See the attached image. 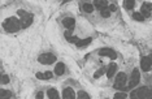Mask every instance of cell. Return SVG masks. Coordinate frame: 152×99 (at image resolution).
Here are the masks:
<instances>
[{"label": "cell", "instance_id": "20", "mask_svg": "<svg viewBox=\"0 0 152 99\" xmlns=\"http://www.w3.org/2000/svg\"><path fill=\"white\" fill-rule=\"evenodd\" d=\"M77 98L78 99H91V98H90V95L86 93V91H78Z\"/></svg>", "mask_w": 152, "mask_h": 99}, {"label": "cell", "instance_id": "8", "mask_svg": "<svg viewBox=\"0 0 152 99\" xmlns=\"http://www.w3.org/2000/svg\"><path fill=\"white\" fill-rule=\"evenodd\" d=\"M63 25L65 26L66 30H70L72 32L75 26V20L73 18V17H65V18L63 20Z\"/></svg>", "mask_w": 152, "mask_h": 99}, {"label": "cell", "instance_id": "7", "mask_svg": "<svg viewBox=\"0 0 152 99\" xmlns=\"http://www.w3.org/2000/svg\"><path fill=\"white\" fill-rule=\"evenodd\" d=\"M99 55L100 56H107V57H109V59H112V60H115L117 57V54L112 48H108V47H104V48L100 50L99 51Z\"/></svg>", "mask_w": 152, "mask_h": 99}, {"label": "cell", "instance_id": "26", "mask_svg": "<svg viewBox=\"0 0 152 99\" xmlns=\"http://www.w3.org/2000/svg\"><path fill=\"white\" fill-rule=\"evenodd\" d=\"M108 9L110 12H115V11H117V4L116 3H112L110 5H108Z\"/></svg>", "mask_w": 152, "mask_h": 99}, {"label": "cell", "instance_id": "28", "mask_svg": "<svg viewBox=\"0 0 152 99\" xmlns=\"http://www.w3.org/2000/svg\"><path fill=\"white\" fill-rule=\"evenodd\" d=\"M35 76H37L38 80H46V77H44V73H40V72H38Z\"/></svg>", "mask_w": 152, "mask_h": 99}, {"label": "cell", "instance_id": "2", "mask_svg": "<svg viewBox=\"0 0 152 99\" xmlns=\"http://www.w3.org/2000/svg\"><path fill=\"white\" fill-rule=\"evenodd\" d=\"M17 15L20 16L21 26H22L23 29L31 25V22H33V16L30 15V13H27L26 11H22V9H20V11H17Z\"/></svg>", "mask_w": 152, "mask_h": 99}, {"label": "cell", "instance_id": "21", "mask_svg": "<svg viewBox=\"0 0 152 99\" xmlns=\"http://www.w3.org/2000/svg\"><path fill=\"white\" fill-rule=\"evenodd\" d=\"M100 15L104 17V18H108V17L110 16V11L108 9V7H107V8H103L102 11H100Z\"/></svg>", "mask_w": 152, "mask_h": 99}, {"label": "cell", "instance_id": "1", "mask_svg": "<svg viewBox=\"0 0 152 99\" xmlns=\"http://www.w3.org/2000/svg\"><path fill=\"white\" fill-rule=\"evenodd\" d=\"M3 26H4V30L7 33H16L22 28L21 21L17 17H9V18H7L4 23H3Z\"/></svg>", "mask_w": 152, "mask_h": 99}, {"label": "cell", "instance_id": "14", "mask_svg": "<svg viewBox=\"0 0 152 99\" xmlns=\"http://www.w3.org/2000/svg\"><path fill=\"white\" fill-rule=\"evenodd\" d=\"M92 4H94V7H96L99 11H102L103 8H107V7H108V1H105V0H95Z\"/></svg>", "mask_w": 152, "mask_h": 99}, {"label": "cell", "instance_id": "23", "mask_svg": "<svg viewBox=\"0 0 152 99\" xmlns=\"http://www.w3.org/2000/svg\"><path fill=\"white\" fill-rule=\"evenodd\" d=\"M113 99H126V94L124 91H120V93H116Z\"/></svg>", "mask_w": 152, "mask_h": 99}, {"label": "cell", "instance_id": "5", "mask_svg": "<svg viewBox=\"0 0 152 99\" xmlns=\"http://www.w3.org/2000/svg\"><path fill=\"white\" fill-rule=\"evenodd\" d=\"M40 64H44V65H48V64H52L56 61V56L53 54H42L39 57H38Z\"/></svg>", "mask_w": 152, "mask_h": 99}, {"label": "cell", "instance_id": "19", "mask_svg": "<svg viewBox=\"0 0 152 99\" xmlns=\"http://www.w3.org/2000/svg\"><path fill=\"white\" fill-rule=\"evenodd\" d=\"M133 18L135 20V21H139V22L144 21V17L142 16V13H140V12H134V13H133Z\"/></svg>", "mask_w": 152, "mask_h": 99}, {"label": "cell", "instance_id": "31", "mask_svg": "<svg viewBox=\"0 0 152 99\" xmlns=\"http://www.w3.org/2000/svg\"><path fill=\"white\" fill-rule=\"evenodd\" d=\"M146 99H152V89H148L147 95H146Z\"/></svg>", "mask_w": 152, "mask_h": 99}, {"label": "cell", "instance_id": "3", "mask_svg": "<svg viewBox=\"0 0 152 99\" xmlns=\"http://www.w3.org/2000/svg\"><path fill=\"white\" fill-rule=\"evenodd\" d=\"M126 81H127V76L124 73V72H121V73H118L116 76V81H115V85H113V87L117 89V90H121V89L125 86Z\"/></svg>", "mask_w": 152, "mask_h": 99}, {"label": "cell", "instance_id": "12", "mask_svg": "<svg viewBox=\"0 0 152 99\" xmlns=\"http://www.w3.org/2000/svg\"><path fill=\"white\" fill-rule=\"evenodd\" d=\"M65 73V64L64 63H57L56 67H55V74L57 76H63Z\"/></svg>", "mask_w": 152, "mask_h": 99}, {"label": "cell", "instance_id": "17", "mask_svg": "<svg viewBox=\"0 0 152 99\" xmlns=\"http://www.w3.org/2000/svg\"><path fill=\"white\" fill-rule=\"evenodd\" d=\"M11 97H12V93H11V91L4 90V89H3V90H1V94H0V99H9Z\"/></svg>", "mask_w": 152, "mask_h": 99}, {"label": "cell", "instance_id": "11", "mask_svg": "<svg viewBox=\"0 0 152 99\" xmlns=\"http://www.w3.org/2000/svg\"><path fill=\"white\" fill-rule=\"evenodd\" d=\"M147 91H148V87H147V86H142V87H139V89H137L138 99H146Z\"/></svg>", "mask_w": 152, "mask_h": 99}, {"label": "cell", "instance_id": "4", "mask_svg": "<svg viewBox=\"0 0 152 99\" xmlns=\"http://www.w3.org/2000/svg\"><path fill=\"white\" fill-rule=\"evenodd\" d=\"M139 81H140V73H139V69H134V70H133V73H131L129 85H127L129 90H131L133 87H135L137 85L139 84Z\"/></svg>", "mask_w": 152, "mask_h": 99}, {"label": "cell", "instance_id": "27", "mask_svg": "<svg viewBox=\"0 0 152 99\" xmlns=\"http://www.w3.org/2000/svg\"><path fill=\"white\" fill-rule=\"evenodd\" d=\"M64 37H65V39H66V40H69V39H70V38H72V37H73V35H72L70 30H66V32H65V33H64Z\"/></svg>", "mask_w": 152, "mask_h": 99}, {"label": "cell", "instance_id": "13", "mask_svg": "<svg viewBox=\"0 0 152 99\" xmlns=\"http://www.w3.org/2000/svg\"><path fill=\"white\" fill-rule=\"evenodd\" d=\"M90 43H91V38H85V39H79L78 42L75 43V46H77L78 48H85Z\"/></svg>", "mask_w": 152, "mask_h": 99}, {"label": "cell", "instance_id": "29", "mask_svg": "<svg viewBox=\"0 0 152 99\" xmlns=\"http://www.w3.org/2000/svg\"><path fill=\"white\" fill-rule=\"evenodd\" d=\"M44 77H46V80H50V78H52V72H44Z\"/></svg>", "mask_w": 152, "mask_h": 99}, {"label": "cell", "instance_id": "33", "mask_svg": "<svg viewBox=\"0 0 152 99\" xmlns=\"http://www.w3.org/2000/svg\"><path fill=\"white\" fill-rule=\"evenodd\" d=\"M107 99H108V98H107Z\"/></svg>", "mask_w": 152, "mask_h": 99}, {"label": "cell", "instance_id": "9", "mask_svg": "<svg viewBox=\"0 0 152 99\" xmlns=\"http://www.w3.org/2000/svg\"><path fill=\"white\" fill-rule=\"evenodd\" d=\"M75 93H74V90L72 87H66V89H64V91H63V99H75Z\"/></svg>", "mask_w": 152, "mask_h": 99}, {"label": "cell", "instance_id": "25", "mask_svg": "<svg viewBox=\"0 0 152 99\" xmlns=\"http://www.w3.org/2000/svg\"><path fill=\"white\" fill-rule=\"evenodd\" d=\"M8 82H9V77L7 76V74H3V76H1V84L5 85V84H8Z\"/></svg>", "mask_w": 152, "mask_h": 99}, {"label": "cell", "instance_id": "6", "mask_svg": "<svg viewBox=\"0 0 152 99\" xmlns=\"http://www.w3.org/2000/svg\"><path fill=\"white\" fill-rule=\"evenodd\" d=\"M151 65H152V55L150 56H144L140 59V68L143 72H148L151 69Z\"/></svg>", "mask_w": 152, "mask_h": 99}, {"label": "cell", "instance_id": "24", "mask_svg": "<svg viewBox=\"0 0 152 99\" xmlns=\"http://www.w3.org/2000/svg\"><path fill=\"white\" fill-rule=\"evenodd\" d=\"M142 9H144V11H147V12H151L152 11V4L151 3H143Z\"/></svg>", "mask_w": 152, "mask_h": 99}, {"label": "cell", "instance_id": "15", "mask_svg": "<svg viewBox=\"0 0 152 99\" xmlns=\"http://www.w3.org/2000/svg\"><path fill=\"white\" fill-rule=\"evenodd\" d=\"M47 95H48V98H50V99H57L58 98V91L56 90V89L51 87V89H48Z\"/></svg>", "mask_w": 152, "mask_h": 99}, {"label": "cell", "instance_id": "16", "mask_svg": "<svg viewBox=\"0 0 152 99\" xmlns=\"http://www.w3.org/2000/svg\"><path fill=\"white\" fill-rule=\"evenodd\" d=\"M82 8H83V11L86 13H91L94 11V4H92V3H83V4H82Z\"/></svg>", "mask_w": 152, "mask_h": 99}, {"label": "cell", "instance_id": "22", "mask_svg": "<svg viewBox=\"0 0 152 99\" xmlns=\"http://www.w3.org/2000/svg\"><path fill=\"white\" fill-rule=\"evenodd\" d=\"M104 73H105V69H104V68H103V69H98V70H96L95 73H94V78H100Z\"/></svg>", "mask_w": 152, "mask_h": 99}, {"label": "cell", "instance_id": "30", "mask_svg": "<svg viewBox=\"0 0 152 99\" xmlns=\"http://www.w3.org/2000/svg\"><path fill=\"white\" fill-rule=\"evenodd\" d=\"M130 99H138V95H137V90H133L130 94Z\"/></svg>", "mask_w": 152, "mask_h": 99}, {"label": "cell", "instance_id": "32", "mask_svg": "<svg viewBox=\"0 0 152 99\" xmlns=\"http://www.w3.org/2000/svg\"><path fill=\"white\" fill-rule=\"evenodd\" d=\"M35 98H37V99H43V93H42V91H39V93L37 94Z\"/></svg>", "mask_w": 152, "mask_h": 99}, {"label": "cell", "instance_id": "18", "mask_svg": "<svg viewBox=\"0 0 152 99\" xmlns=\"http://www.w3.org/2000/svg\"><path fill=\"white\" fill-rule=\"evenodd\" d=\"M124 5H125L126 9H133L134 5H135V1H134V0H125V1H124Z\"/></svg>", "mask_w": 152, "mask_h": 99}, {"label": "cell", "instance_id": "10", "mask_svg": "<svg viewBox=\"0 0 152 99\" xmlns=\"http://www.w3.org/2000/svg\"><path fill=\"white\" fill-rule=\"evenodd\" d=\"M116 70H117V65H116V64H115V63L109 64V65L107 67V77H108V78H112L113 74L116 73Z\"/></svg>", "mask_w": 152, "mask_h": 99}]
</instances>
